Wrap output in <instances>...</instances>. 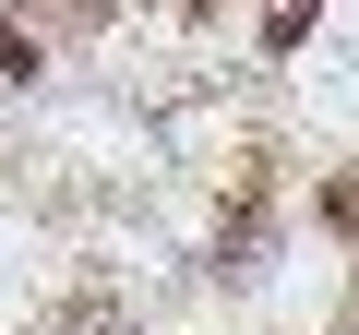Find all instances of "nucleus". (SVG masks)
<instances>
[{
	"mask_svg": "<svg viewBox=\"0 0 359 335\" xmlns=\"http://www.w3.org/2000/svg\"><path fill=\"white\" fill-rule=\"evenodd\" d=\"M72 13H96V0H72Z\"/></svg>",
	"mask_w": 359,
	"mask_h": 335,
	"instance_id": "3",
	"label": "nucleus"
},
{
	"mask_svg": "<svg viewBox=\"0 0 359 335\" xmlns=\"http://www.w3.org/2000/svg\"><path fill=\"white\" fill-rule=\"evenodd\" d=\"M311 25H323V0H264V48H276V60H287Z\"/></svg>",
	"mask_w": 359,
	"mask_h": 335,
	"instance_id": "1",
	"label": "nucleus"
},
{
	"mask_svg": "<svg viewBox=\"0 0 359 335\" xmlns=\"http://www.w3.org/2000/svg\"><path fill=\"white\" fill-rule=\"evenodd\" d=\"M180 13H216V0H180Z\"/></svg>",
	"mask_w": 359,
	"mask_h": 335,
	"instance_id": "2",
	"label": "nucleus"
}]
</instances>
